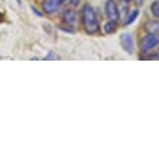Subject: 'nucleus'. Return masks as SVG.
<instances>
[{
  "mask_svg": "<svg viewBox=\"0 0 159 160\" xmlns=\"http://www.w3.org/2000/svg\"><path fill=\"white\" fill-rule=\"evenodd\" d=\"M82 22L85 31L92 35L98 31V20L94 10L90 5H84L82 8Z\"/></svg>",
  "mask_w": 159,
  "mask_h": 160,
  "instance_id": "obj_1",
  "label": "nucleus"
},
{
  "mask_svg": "<svg viewBox=\"0 0 159 160\" xmlns=\"http://www.w3.org/2000/svg\"><path fill=\"white\" fill-rule=\"evenodd\" d=\"M158 44H159V36L149 34L146 37L142 38V42H140V49L143 52H147V51H150L153 48H155Z\"/></svg>",
  "mask_w": 159,
  "mask_h": 160,
  "instance_id": "obj_2",
  "label": "nucleus"
},
{
  "mask_svg": "<svg viewBox=\"0 0 159 160\" xmlns=\"http://www.w3.org/2000/svg\"><path fill=\"white\" fill-rule=\"evenodd\" d=\"M121 45L124 50L130 55L134 52V41L130 32H124L121 35Z\"/></svg>",
  "mask_w": 159,
  "mask_h": 160,
  "instance_id": "obj_3",
  "label": "nucleus"
},
{
  "mask_svg": "<svg viewBox=\"0 0 159 160\" xmlns=\"http://www.w3.org/2000/svg\"><path fill=\"white\" fill-rule=\"evenodd\" d=\"M105 8H106L107 16L110 20L117 21L119 19V12L114 0H107Z\"/></svg>",
  "mask_w": 159,
  "mask_h": 160,
  "instance_id": "obj_4",
  "label": "nucleus"
},
{
  "mask_svg": "<svg viewBox=\"0 0 159 160\" xmlns=\"http://www.w3.org/2000/svg\"><path fill=\"white\" fill-rule=\"evenodd\" d=\"M61 5L60 0H43L42 2V8L46 14H55L58 12Z\"/></svg>",
  "mask_w": 159,
  "mask_h": 160,
  "instance_id": "obj_5",
  "label": "nucleus"
},
{
  "mask_svg": "<svg viewBox=\"0 0 159 160\" xmlns=\"http://www.w3.org/2000/svg\"><path fill=\"white\" fill-rule=\"evenodd\" d=\"M146 31L149 34L159 36V20H151L146 24Z\"/></svg>",
  "mask_w": 159,
  "mask_h": 160,
  "instance_id": "obj_6",
  "label": "nucleus"
},
{
  "mask_svg": "<svg viewBox=\"0 0 159 160\" xmlns=\"http://www.w3.org/2000/svg\"><path fill=\"white\" fill-rule=\"evenodd\" d=\"M63 20H64V22L68 23V24L76 23V21H77V14H76V12L72 11V10L66 11L65 13H64V15H63Z\"/></svg>",
  "mask_w": 159,
  "mask_h": 160,
  "instance_id": "obj_7",
  "label": "nucleus"
},
{
  "mask_svg": "<svg viewBox=\"0 0 159 160\" xmlns=\"http://www.w3.org/2000/svg\"><path fill=\"white\" fill-rule=\"evenodd\" d=\"M116 28H117V21L110 20L104 25V32L106 34H113L116 32Z\"/></svg>",
  "mask_w": 159,
  "mask_h": 160,
  "instance_id": "obj_8",
  "label": "nucleus"
},
{
  "mask_svg": "<svg viewBox=\"0 0 159 160\" xmlns=\"http://www.w3.org/2000/svg\"><path fill=\"white\" fill-rule=\"evenodd\" d=\"M138 15H139V11H137V10H134L133 12H131L127 18V21H126V25H129V24L133 23L134 21L136 20V18L138 17Z\"/></svg>",
  "mask_w": 159,
  "mask_h": 160,
  "instance_id": "obj_9",
  "label": "nucleus"
},
{
  "mask_svg": "<svg viewBox=\"0 0 159 160\" xmlns=\"http://www.w3.org/2000/svg\"><path fill=\"white\" fill-rule=\"evenodd\" d=\"M151 11L155 17L159 18V1H154L151 5Z\"/></svg>",
  "mask_w": 159,
  "mask_h": 160,
  "instance_id": "obj_10",
  "label": "nucleus"
},
{
  "mask_svg": "<svg viewBox=\"0 0 159 160\" xmlns=\"http://www.w3.org/2000/svg\"><path fill=\"white\" fill-rule=\"evenodd\" d=\"M60 58L58 56H57L56 52H53V51H50V52L47 55L46 57L44 58L45 61H50V60H52V61H55V60H59Z\"/></svg>",
  "mask_w": 159,
  "mask_h": 160,
  "instance_id": "obj_11",
  "label": "nucleus"
},
{
  "mask_svg": "<svg viewBox=\"0 0 159 160\" xmlns=\"http://www.w3.org/2000/svg\"><path fill=\"white\" fill-rule=\"evenodd\" d=\"M80 0H70V4H72L73 7H77V4H79Z\"/></svg>",
  "mask_w": 159,
  "mask_h": 160,
  "instance_id": "obj_12",
  "label": "nucleus"
},
{
  "mask_svg": "<svg viewBox=\"0 0 159 160\" xmlns=\"http://www.w3.org/2000/svg\"><path fill=\"white\" fill-rule=\"evenodd\" d=\"M136 1H137V3H138V4H142V0H136Z\"/></svg>",
  "mask_w": 159,
  "mask_h": 160,
  "instance_id": "obj_13",
  "label": "nucleus"
},
{
  "mask_svg": "<svg viewBox=\"0 0 159 160\" xmlns=\"http://www.w3.org/2000/svg\"><path fill=\"white\" fill-rule=\"evenodd\" d=\"M122 1H125V2H130V1H132V0H122Z\"/></svg>",
  "mask_w": 159,
  "mask_h": 160,
  "instance_id": "obj_14",
  "label": "nucleus"
},
{
  "mask_svg": "<svg viewBox=\"0 0 159 160\" xmlns=\"http://www.w3.org/2000/svg\"><path fill=\"white\" fill-rule=\"evenodd\" d=\"M60 1H61V3H63V2H65L66 0H60Z\"/></svg>",
  "mask_w": 159,
  "mask_h": 160,
  "instance_id": "obj_15",
  "label": "nucleus"
}]
</instances>
